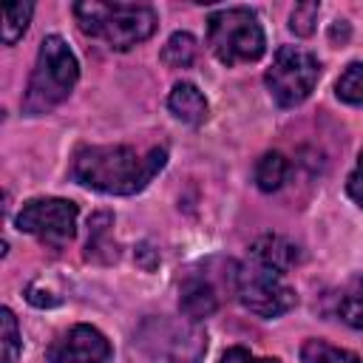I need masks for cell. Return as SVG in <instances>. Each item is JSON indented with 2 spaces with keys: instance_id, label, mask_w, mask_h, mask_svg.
<instances>
[{
  "instance_id": "obj_1",
  "label": "cell",
  "mask_w": 363,
  "mask_h": 363,
  "mask_svg": "<svg viewBox=\"0 0 363 363\" xmlns=\"http://www.w3.org/2000/svg\"><path fill=\"white\" fill-rule=\"evenodd\" d=\"M164 162V147H150L145 156H139L128 145H94L77 150L71 162V176L79 184L108 196H133L153 182Z\"/></svg>"
},
{
  "instance_id": "obj_2",
  "label": "cell",
  "mask_w": 363,
  "mask_h": 363,
  "mask_svg": "<svg viewBox=\"0 0 363 363\" xmlns=\"http://www.w3.org/2000/svg\"><path fill=\"white\" fill-rule=\"evenodd\" d=\"M79 28L102 40L113 51H128L156 31V11L145 3H99L85 0L74 6Z\"/></svg>"
},
{
  "instance_id": "obj_3",
  "label": "cell",
  "mask_w": 363,
  "mask_h": 363,
  "mask_svg": "<svg viewBox=\"0 0 363 363\" xmlns=\"http://www.w3.org/2000/svg\"><path fill=\"white\" fill-rule=\"evenodd\" d=\"M77 79H79V62L74 51L60 34H48L37 51V62L23 96V113L40 116L54 111L60 102L68 99Z\"/></svg>"
},
{
  "instance_id": "obj_4",
  "label": "cell",
  "mask_w": 363,
  "mask_h": 363,
  "mask_svg": "<svg viewBox=\"0 0 363 363\" xmlns=\"http://www.w3.org/2000/svg\"><path fill=\"white\" fill-rule=\"evenodd\" d=\"M207 43L218 62L238 65V62H255L267 51L264 28L255 17V11L235 6L221 9L207 17Z\"/></svg>"
},
{
  "instance_id": "obj_5",
  "label": "cell",
  "mask_w": 363,
  "mask_h": 363,
  "mask_svg": "<svg viewBox=\"0 0 363 363\" xmlns=\"http://www.w3.org/2000/svg\"><path fill=\"white\" fill-rule=\"evenodd\" d=\"M318 77H320V62L309 51L298 45H281L275 51L272 65L264 74V82L281 108H295L315 91Z\"/></svg>"
},
{
  "instance_id": "obj_6",
  "label": "cell",
  "mask_w": 363,
  "mask_h": 363,
  "mask_svg": "<svg viewBox=\"0 0 363 363\" xmlns=\"http://www.w3.org/2000/svg\"><path fill=\"white\" fill-rule=\"evenodd\" d=\"M235 292H238V301L250 312H255L261 318H278V315L289 312L295 306V301H298L295 289L286 286L278 272L261 267L258 261L244 264L238 269V275H235Z\"/></svg>"
},
{
  "instance_id": "obj_7",
  "label": "cell",
  "mask_w": 363,
  "mask_h": 363,
  "mask_svg": "<svg viewBox=\"0 0 363 363\" xmlns=\"http://www.w3.org/2000/svg\"><path fill=\"white\" fill-rule=\"evenodd\" d=\"M77 204L68 199H31L17 213V230L37 235L48 247H62L74 238Z\"/></svg>"
},
{
  "instance_id": "obj_8",
  "label": "cell",
  "mask_w": 363,
  "mask_h": 363,
  "mask_svg": "<svg viewBox=\"0 0 363 363\" xmlns=\"http://www.w3.org/2000/svg\"><path fill=\"white\" fill-rule=\"evenodd\" d=\"M48 360L51 363H108L111 343L99 329L79 323L48 349Z\"/></svg>"
},
{
  "instance_id": "obj_9",
  "label": "cell",
  "mask_w": 363,
  "mask_h": 363,
  "mask_svg": "<svg viewBox=\"0 0 363 363\" xmlns=\"http://www.w3.org/2000/svg\"><path fill=\"white\" fill-rule=\"evenodd\" d=\"M252 261H258L261 267H267V269L284 275V272H289L295 264H301V250H298L295 241H289V238H284V235L267 233V235H261V238L252 244Z\"/></svg>"
},
{
  "instance_id": "obj_10",
  "label": "cell",
  "mask_w": 363,
  "mask_h": 363,
  "mask_svg": "<svg viewBox=\"0 0 363 363\" xmlns=\"http://www.w3.org/2000/svg\"><path fill=\"white\" fill-rule=\"evenodd\" d=\"M167 108L176 119L187 122V125H201L210 113V105H207L204 94L193 82H176L170 96H167Z\"/></svg>"
},
{
  "instance_id": "obj_11",
  "label": "cell",
  "mask_w": 363,
  "mask_h": 363,
  "mask_svg": "<svg viewBox=\"0 0 363 363\" xmlns=\"http://www.w3.org/2000/svg\"><path fill=\"white\" fill-rule=\"evenodd\" d=\"M179 306H182V315L184 318L201 320V318H210L216 312L218 298H216V289L210 286V281H204V278H187L182 284Z\"/></svg>"
},
{
  "instance_id": "obj_12",
  "label": "cell",
  "mask_w": 363,
  "mask_h": 363,
  "mask_svg": "<svg viewBox=\"0 0 363 363\" xmlns=\"http://www.w3.org/2000/svg\"><path fill=\"white\" fill-rule=\"evenodd\" d=\"M286 173H289L286 156L278 153V150H269V153H264V156L258 159V164H255V184H258V190L272 193V190H278V187L286 182Z\"/></svg>"
},
{
  "instance_id": "obj_13",
  "label": "cell",
  "mask_w": 363,
  "mask_h": 363,
  "mask_svg": "<svg viewBox=\"0 0 363 363\" xmlns=\"http://www.w3.org/2000/svg\"><path fill=\"white\" fill-rule=\"evenodd\" d=\"M196 60V37L187 31L170 34V40L162 48V62L167 68H190Z\"/></svg>"
},
{
  "instance_id": "obj_14",
  "label": "cell",
  "mask_w": 363,
  "mask_h": 363,
  "mask_svg": "<svg viewBox=\"0 0 363 363\" xmlns=\"http://www.w3.org/2000/svg\"><path fill=\"white\" fill-rule=\"evenodd\" d=\"M31 14L34 3H11L3 9V45H14L26 34Z\"/></svg>"
},
{
  "instance_id": "obj_15",
  "label": "cell",
  "mask_w": 363,
  "mask_h": 363,
  "mask_svg": "<svg viewBox=\"0 0 363 363\" xmlns=\"http://www.w3.org/2000/svg\"><path fill=\"white\" fill-rule=\"evenodd\" d=\"M301 360L303 363H360L354 352L329 346L326 340H306L301 349Z\"/></svg>"
},
{
  "instance_id": "obj_16",
  "label": "cell",
  "mask_w": 363,
  "mask_h": 363,
  "mask_svg": "<svg viewBox=\"0 0 363 363\" xmlns=\"http://www.w3.org/2000/svg\"><path fill=\"white\" fill-rule=\"evenodd\" d=\"M335 94L349 105H363V62L346 65V71L335 82Z\"/></svg>"
},
{
  "instance_id": "obj_17",
  "label": "cell",
  "mask_w": 363,
  "mask_h": 363,
  "mask_svg": "<svg viewBox=\"0 0 363 363\" xmlns=\"http://www.w3.org/2000/svg\"><path fill=\"white\" fill-rule=\"evenodd\" d=\"M0 340H3V363H17L20 357V329L11 309L0 312Z\"/></svg>"
},
{
  "instance_id": "obj_18",
  "label": "cell",
  "mask_w": 363,
  "mask_h": 363,
  "mask_svg": "<svg viewBox=\"0 0 363 363\" xmlns=\"http://www.w3.org/2000/svg\"><path fill=\"white\" fill-rule=\"evenodd\" d=\"M318 11L320 6L318 3H298L289 14V28L298 34V37H309L315 31V23H318Z\"/></svg>"
},
{
  "instance_id": "obj_19",
  "label": "cell",
  "mask_w": 363,
  "mask_h": 363,
  "mask_svg": "<svg viewBox=\"0 0 363 363\" xmlns=\"http://www.w3.org/2000/svg\"><path fill=\"white\" fill-rule=\"evenodd\" d=\"M337 315L346 326L352 329H363V301L357 295H343L337 301Z\"/></svg>"
},
{
  "instance_id": "obj_20",
  "label": "cell",
  "mask_w": 363,
  "mask_h": 363,
  "mask_svg": "<svg viewBox=\"0 0 363 363\" xmlns=\"http://www.w3.org/2000/svg\"><path fill=\"white\" fill-rule=\"evenodd\" d=\"M346 193L352 196V201L363 210V147H360V156H357V164H354V170L349 173V179H346Z\"/></svg>"
},
{
  "instance_id": "obj_21",
  "label": "cell",
  "mask_w": 363,
  "mask_h": 363,
  "mask_svg": "<svg viewBox=\"0 0 363 363\" xmlns=\"http://www.w3.org/2000/svg\"><path fill=\"white\" fill-rule=\"evenodd\" d=\"M218 363H278V360H275V357H252L247 349L233 346V349H227V352L221 354Z\"/></svg>"
}]
</instances>
